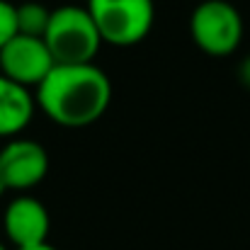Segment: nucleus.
<instances>
[{"label":"nucleus","instance_id":"f257e3e1","mask_svg":"<svg viewBox=\"0 0 250 250\" xmlns=\"http://www.w3.org/2000/svg\"><path fill=\"white\" fill-rule=\"evenodd\" d=\"M37 107L59 126L83 129L104 117L112 102V81L95 63L54 66L39 83Z\"/></svg>","mask_w":250,"mask_h":250},{"label":"nucleus","instance_id":"f03ea898","mask_svg":"<svg viewBox=\"0 0 250 250\" xmlns=\"http://www.w3.org/2000/svg\"><path fill=\"white\" fill-rule=\"evenodd\" d=\"M44 42L56 66L95 63V56L100 46L104 44L87 7H81V5H61L51 10Z\"/></svg>","mask_w":250,"mask_h":250},{"label":"nucleus","instance_id":"7ed1b4c3","mask_svg":"<svg viewBox=\"0 0 250 250\" xmlns=\"http://www.w3.org/2000/svg\"><path fill=\"white\" fill-rule=\"evenodd\" d=\"M85 7L102 42L119 49L141 44L156 22L153 0H87Z\"/></svg>","mask_w":250,"mask_h":250},{"label":"nucleus","instance_id":"20e7f679","mask_svg":"<svg viewBox=\"0 0 250 250\" xmlns=\"http://www.w3.org/2000/svg\"><path fill=\"white\" fill-rule=\"evenodd\" d=\"M243 17L229 0H202L189 15V37L207 56H231L243 42Z\"/></svg>","mask_w":250,"mask_h":250},{"label":"nucleus","instance_id":"39448f33","mask_svg":"<svg viewBox=\"0 0 250 250\" xmlns=\"http://www.w3.org/2000/svg\"><path fill=\"white\" fill-rule=\"evenodd\" d=\"M49 172V153L34 139H7L0 148V180L10 192H29Z\"/></svg>","mask_w":250,"mask_h":250},{"label":"nucleus","instance_id":"423d86ee","mask_svg":"<svg viewBox=\"0 0 250 250\" xmlns=\"http://www.w3.org/2000/svg\"><path fill=\"white\" fill-rule=\"evenodd\" d=\"M54 66L56 61L42 37L17 34L0 49V73L24 87H39Z\"/></svg>","mask_w":250,"mask_h":250},{"label":"nucleus","instance_id":"0eeeda50","mask_svg":"<svg viewBox=\"0 0 250 250\" xmlns=\"http://www.w3.org/2000/svg\"><path fill=\"white\" fill-rule=\"evenodd\" d=\"M2 229L7 241L20 248H32L49 243V231H51V216L49 209L32 194H17L7 202L5 214H2Z\"/></svg>","mask_w":250,"mask_h":250},{"label":"nucleus","instance_id":"6e6552de","mask_svg":"<svg viewBox=\"0 0 250 250\" xmlns=\"http://www.w3.org/2000/svg\"><path fill=\"white\" fill-rule=\"evenodd\" d=\"M34 109L37 97L32 90L0 73V139L20 136L32 124Z\"/></svg>","mask_w":250,"mask_h":250},{"label":"nucleus","instance_id":"1a4fd4ad","mask_svg":"<svg viewBox=\"0 0 250 250\" xmlns=\"http://www.w3.org/2000/svg\"><path fill=\"white\" fill-rule=\"evenodd\" d=\"M49 20H51V10L44 7L42 2H37V0H27V2L17 5V29H20V34L44 39Z\"/></svg>","mask_w":250,"mask_h":250},{"label":"nucleus","instance_id":"9d476101","mask_svg":"<svg viewBox=\"0 0 250 250\" xmlns=\"http://www.w3.org/2000/svg\"><path fill=\"white\" fill-rule=\"evenodd\" d=\"M20 34L17 29V5L10 0H0V49Z\"/></svg>","mask_w":250,"mask_h":250},{"label":"nucleus","instance_id":"9b49d317","mask_svg":"<svg viewBox=\"0 0 250 250\" xmlns=\"http://www.w3.org/2000/svg\"><path fill=\"white\" fill-rule=\"evenodd\" d=\"M20 250H59V248H54L51 243H42V246H32V248H20Z\"/></svg>","mask_w":250,"mask_h":250},{"label":"nucleus","instance_id":"f8f14e48","mask_svg":"<svg viewBox=\"0 0 250 250\" xmlns=\"http://www.w3.org/2000/svg\"><path fill=\"white\" fill-rule=\"evenodd\" d=\"M243 81L250 85V59H248V63L243 66Z\"/></svg>","mask_w":250,"mask_h":250},{"label":"nucleus","instance_id":"ddd939ff","mask_svg":"<svg viewBox=\"0 0 250 250\" xmlns=\"http://www.w3.org/2000/svg\"><path fill=\"white\" fill-rule=\"evenodd\" d=\"M5 192H10V189H7V187H5V182H2V180H0V197H2V194H5Z\"/></svg>","mask_w":250,"mask_h":250},{"label":"nucleus","instance_id":"4468645a","mask_svg":"<svg viewBox=\"0 0 250 250\" xmlns=\"http://www.w3.org/2000/svg\"><path fill=\"white\" fill-rule=\"evenodd\" d=\"M0 250H7V248H5V246H2V243H0Z\"/></svg>","mask_w":250,"mask_h":250}]
</instances>
